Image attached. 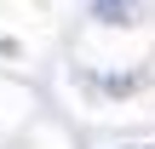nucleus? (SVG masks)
Returning <instances> with one entry per match:
<instances>
[{
  "mask_svg": "<svg viewBox=\"0 0 155 149\" xmlns=\"http://www.w3.org/2000/svg\"><path fill=\"white\" fill-rule=\"evenodd\" d=\"M98 11H104V23H132V17H127L132 0H98Z\"/></svg>",
  "mask_w": 155,
  "mask_h": 149,
  "instance_id": "obj_1",
  "label": "nucleus"
}]
</instances>
